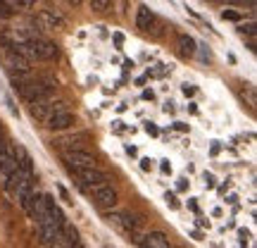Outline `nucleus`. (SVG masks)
<instances>
[{
    "mask_svg": "<svg viewBox=\"0 0 257 248\" xmlns=\"http://www.w3.org/2000/svg\"><path fill=\"white\" fill-rule=\"evenodd\" d=\"M76 124V117H74L72 112L67 110H57V112H50L46 117V127L53 129V131H64V129H69Z\"/></svg>",
    "mask_w": 257,
    "mask_h": 248,
    "instance_id": "nucleus-6",
    "label": "nucleus"
},
{
    "mask_svg": "<svg viewBox=\"0 0 257 248\" xmlns=\"http://www.w3.org/2000/svg\"><path fill=\"white\" fill-rule=\"evenodd\" d=\"M114 41H117V46H121V41H124V36H121V34H114Z\"/></svg>",
    "mask_w": 257,
    "mask_h": 248,
    "instance_id": "nucleus-28",
    "label": "nucleus"
},
{
    "mask_svg": "<svg viewBox=\"0 0 257 248\" xmlns=\"http://www.w3.org/2000/svg\"><path fill=\"white\" fill-rule=\"evenodd\" d=\"M165 201L172 205V208H179V203H176V198H174V193H167L165 196Z\"/></svg>",
    "mask_w": 257,
    "mask_h": 248,
    "instance_id": "nucleus-21",
    "label": "nucleus"
},
{
    "mask_svg": "<svg viewBox=\"0 0 257 248\" xmlns=\"http://www.w3.org/2000/svg\"><path fill=\"white\" fill-rule=\"evenodd\" d=\"M29 115H31L34 120H38V122H46V117L50 115V96L29 103Z\"/></svg>",
    "mask_w": 257,
    "mask_h": 248,
    "instance_id": "nucleus-10",
    "label": "nucleus"
},
{
    "mask_svg": "<svg viewBox=\"0 0 257 248\" xmlns=\"http://www.w3.org/2000/svg\"><path fill=\"white\" fill-rule=\"evenodd\" d=\"M81 241H79V231L74 224L69 222H64L62 229H60V246H79Z\"/></svg>",
    "mask_w": 257,
    "mask_h": 248,
    "instance_id": "nucleus-11",
    "label": "nucleus"
},
{
    "mask_svg": "<svg viewBox=\"0 0 257 248\" xmlns=\"http://www.w3.org/2000/svg\"><path fill=\"white\" fill-rule=\"evenodd\" d=\"M3 46H5V62H8L10 72L12 74H29L31 72V62L19 53L17 48L12 46V43H3Z\"/></svg>",
    "mask_w": 257,
    "mask_h": 248,
    "instance_id": "nucleus-3",
    "label": "nucleus"
},
{
    "mask_svg": "<svg viewBox=\"0 0 257 248\" xmlns=\"http://www.w3.org/2000/svg\"><path fill=\"white\" fill-rule=\"evenodd\" d=\"M5 3V8L10 10V12H17L19 10V0H3Z\"/></svg>",
    "mask_w": 257,
    "mask_h": 248,
    "instance_id": "nucleus-18",
    "label": "nucleus"
},
{
    "mask_svg": "<svg viewBox=\"0 0 257 248\" xmlns=\"http://www.w3.org/2000/svg\"><path fill=\"white\" fill-rule=\"evenodd\" d=\"M141 170H143V172H150V170H153V160H141Z\"/></svg>",
    "mask_w": 257,
    "mask_h": 248,
    "instance_id": "nucleus-20",
    "label": "nucleus"
},
{
    "mask_svg": "<svg viewBox=\"0 0 257 248\" xmlns=\"http://www.w3.org/2000/svg\"><path fill=\"white\" fill-rule=\"evenodd\" d=\"M238 34H248V36H255V24L250 22V24H238Z\"/></svg>",
    "mask_w": 257,
    "mask_h": 248,
    "instance_id": "nucleus-17",
    "label": "nucleus"
},
{
    "mask_svg": "<svg viewBox=\"0 0 257 248\" xmlns=\"http://www.w3.org/2000/svg\"><path fill=\"white\" fill-rule=\"evenodd\" d=\"M229 3H238V5H245V3H248V8H255V0H229Z\"/></svg>",
    "mask_w": 257,
    "mask_h": 248,
    "instance_id": "nucleus-25",
    "label": "nucleus"
},
{
    "mask_svg": "<svg viewBox=\"0 0 257 248\" xmlns=\"http://www.w3.org/2000/svg\"><path fill=\"white\" fill-rule=\"evenodd\" d=\"M184 93L186 96H193V93H195V86H193V84H184Z\"/></svg>",
    "mask_w": 257,
    "mask_h": 248,
    "instance_id": "nucleus-23",
    "label": "nucleus"
},
{
    "mask_svg": "<svg viewBox=\"0 0 257 248\" xmlns=\"http://www.w3.org/2000/svg\"><path fill=\"white\" fill-rule=\"evenodd\" d=\"M36 22L41 29H64L67 27V19H64L57 10H41Z\"/></svg>",
    "mask_w": 257,
    "mask_h": 248,
    "instance_id": "nucleus-8",
    "label": "nucleus"
},
{
    "mask_svg": "<svg viewBox=\"0 0 257 248\" xmlns=\"http://www.w3.org/2000/svg\"><path fill=\"white\" fill-rule=\"evenodd\" d=\"M38 0H19V10H31Z\"/></svg>",
    "mask_w": 257,
    "mask_h": 248,
    "instance_id": "nucleus-19",
    "label": "nucleus"
},
{
    "mask_svg": "<svg viewBox=\"0 0 257 248\" xmlns=\"http://www.w3.org/2000/svg\"><path fill=\"white\" fill-rule=\"evenodd\" d=\"M62 160L67 162V167H88L95 165V155L86 153L81 148H69V150H62Z\"/></svg>",
    "mask_w": 257,
    "mask_h": 248,
    "instance_id": "nucleus-7",
    "label": "nucleus"
},
{
    "mask_svg": "<svg viewBox=\"0 0 257 248\" xmlns=\"http://www.w3.org/2000/svg\"><path fill=\"white\" fill-rule=\"evenodd\" d=\"M155 22H157V17H155V12L148 8V5H141V8L136 10V29L138 31H150V29L155 27Z\"/></svg>",
    "mask_w": 257,
    "mask_h": 248,
    "instance_id": "nucleus-9",
    "label": "nucleus"
},
{
    "mask_svg": "<svg viewBox=\"0 0 257 248\" xmlns=\"http://www.w3.org/2000/svg\"><path fill=\"white\" fill-rule=\"evenodd\" d=\"M29 41H31V46H34L36 60H46V62L57 60L60 50H57V46L53 43V41H48V38H43V36H34V38H29Z\"/></svg>",
    "mask_w": 257,
    "mask_h": 248,
    "instance_id": "nucleus-4",
    "label": "nucleus"
},
{
    "mask_svg": "<svg viewBox=\"0 0 257 248\" xmlns=\"http://www.w3.org/2000/svg\"><path fill=\"white\" fill-rule=\"evenodd\" d=\"M112 0H91V8L95 10V12H102V10H107V5H110Z\"/></svg>",
    "mask_w": 257,
    "mask_h": 248,
    "instance_id": "nucleus-16",
    "label": "nucleus"
},
{
    "mask_svg": "<svg viewBox=\"0 0 257 248\" xmlns=\"http://www.w3.org/2000/svg\"><path fill=\"white\" fill-rule=\"evenodd\" d=\"M162 172H172V165H169V162H162Z\"/></svg>",
    "mask_w": 257,
    "mask_h": 248,
    "instance_id": "nucleus-27",
    "label": "nucleus"
},
{
    "mask_svg": "<svg viewBox=\"0 0 257 248\" xmlns=\"http://www.w3.org/2000/svg\"><path fill=\"white\" fill-rule=\"evenodd\" d=\"M146 131H148V134H153V136H155V134H157V127L153 124V122H148V124H146Z\"/></svg>",
    "mask_w": 257,
    "mask_h": 248,
    "instance_id": "nucleus-24",
    "label": "nucleus"
},
{
    "mask_svg": "<svg viewBox=\"0 0 257 248\" xmlns=\"http://www.w3.org/2000/svg\"><path fill=\"white\" fill-rule=\"evenodd\" d=\"M69 172L76 177V182L81 189H93V186L102 184V182H107V175L98 170L95 165H88V167H69Z\"/></svg>",
    "mask_w": 257,
    "mask_h": 248,
    "instance_id": "nucleus-1",
    "label": "nucleus"
},
{
    "mask_svg": "<svg viewBox=\"0 0 257 248\" xmlns=\"http://www.w3.org/2000/svg\"><path fill=\"white\" fill-rule=\"evenodd\" d=\"M165 112H174V103H172V101L165 103Z\"/></svg>",
    "mask_w": 257,
    "mask_h": 248,
    "instance_id": "nucleus-26",
    "label": "nucleus"
},
{
    "mask_svg": "<svg viewBox=\"0 0 257 248\" xmlns=\"http://www.w3.org/2000/svg\"><path fill=\"white\" fill-rule=\"evenodd\" d=\"M143 246L169 248V236L165 231H148V234H143Z\"/></svg>",
    "mask_w": 257,
    "mask_h": 248,
    "instance_id": "nucleus-12",
    "label": "nucleus"
},
{
    "mask_svg": "<svg viewBox=\"0 0 257 248\" xmlns=\"http://www.w3.org/2000/svg\"><path fill=\"white\" fill-rule=\"evenodd\" d=\"M93 191V201H95V205L100 208V210H112L117 203H119V196H117V189L114 186H110V184H98V186H93L91 189Z\"/></svg>",
    "mask_w": 257,
    "mask_h": 248,
    "instance_id": "nucleus-2",
    "label": "nucleus"
},
{
    "mask_svg": "<svg viewBox=\"0 0 257 248\" xmlns=\"http://www.w3.org/2000/svg\"><path fill=\"white\" fill-rule=\"evenodd\" d=\"M107 222L114 224L117 229L126 231V234H134V231L141 229V217L131 215V212H117V215H107Z\"/></svg>",
    "mask_w": 257,
    "mask_h": 248,
    "instance_id": "nucleus-5",
    "label": "nucleus"
},
{
    "mask_svg": "<svg viewBox=\"0 0 257 248\" xmlns=\"http://www.w3.org/2000/svg\"><path fill=\"white\" fill-rule=\"evenodd\" d=\"M221 17L229 19V22H240V17H243V15H240L238 10H224V12H221Z\"/></svg>",
    "mask_w": 257,
    "mask_h": 248,
    "instance_id": "nucleus-15",
    "label": "nucleus"
},
{
    "mask_svg": "<svg viewBox=\"0 0 257 248\" xmlns=\"http://www.w3.org/2000/svg\"><path fill=\"white\" fill-rule=\"evenodd\" d=\"M81 141H88L86 134H76V136H69V138H62V141H53L57 148H62V150H69V148H81L83 143Z\"/></svg>",
    "mask_w": 257,
    "mask_h": 248,
    "instance_id": "nucleus-13",
    "label": "nucleus"
},
{
    "mask_svg": "<svg viewBox=\"0 0 257 248\" xmlns=\"http://www.w3.org/2000/svg\"><path fill=\"white\" fill-rule=\"evenodd\" d=\"M57 191H60V196H62V198H64L67 203H74L72 198H69V193H67V189H64V186H57Z\"/></svg>",
    "mask_w": 257,
    "mask_h": 248,
    "instance_id": "nucleus-22",
    "label": "nucleus"
},
{
    "mask_svg": "<svg viewBox=\"0 0 257 248\" xmlns=\"http://www.w3.org/2000/svg\"><path fill=\"white\" fill-rule=\"evenodd\" d=\"M179 50H181V55L184 57H193L195 55V50H198V43H195L191 36L181 34V36H179Z\"/></svg>",
    "mask_w": 257,
    "mask_h": 248,
    "instance_id": "nucleus-14",
    "label": "nucleus"
}]
</instances>
